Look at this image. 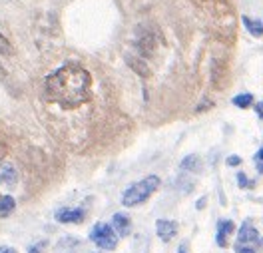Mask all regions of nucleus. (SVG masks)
<instances>
[{"mask_svg":"<svg viewBox=\"0 0 263 253\" xmlns=\"http://www.w3.org/2000/svg\"><path fill=\"white\" fill-rule=\"evenodd\" d=\"M92 78L78 64H64L44 78V96L66 110L78 108L90 100Z\"/></svg>","mask_w":263,"mask_h":253,"instance_id":"1","label":"nucleus"},{"mask_svg":"<svg viewBox=\"0 0 263 253\" xmlns=\"http://www.w3.org/2000/svg\"><path fill=\"white\" fill-rule=\"evenodd\" d=\"M159 184H161V182H159L158 176H148V178H144L142 182L132 184V186L122 194V205H124V207H134V205L144 203L158 190Z\"/></svg>","mask_w":263,"mask_h":253,"instance_id":"2","label":"nucleus"},{"mask_svg":"<svg viewBox=\"0 0 263 253\" xmlns=\"http://www.w3.org/2000/svg\"><path fill=\"white\" fill-rule=\"evenodd\" d=\"M90 241L104 251H114L118 247V233L108 223H96L90 231Z\"/></svg>","mask_w":263,"mask_h":253,"instance_id":"3","label":"nucleus"},{"mask_svg":"<svg viewBox=\"0 0 263 253\" xmlns=\"http://www.w3.org/2000/svg\"><path fill=\"white\" fill-rule=\"evenodd\" d=\"M156 233L161 241H171L178 235V223L173 219H158L156 221Z\"/></svg>","mask_w":263,"mask_h":253,"instance_id":"4","label":"nucleus"},{"mask_svg":"<svg viewBox=\"0 0 263 253\" xmlns=\"http://www.w3.org/2000/svg\"><path fill=\"white\" fill-rule=\"evenodd\" d=\"M84 217H86V213H84V209H80V207L56 211V219H58L60 223H80V221H84Z\"/></svg>","mask_w":263,"mask_h":253,"instance_id":"5","label":"nucleus"},{"mask_svg":"<svg viewBox=\"0 0 263 253\" xmlns=\"http://www.w3.org/2000/svg\"><path fill=\"white\" fill-rule=\"evenodd\" d=\"M112 227L120 237H128L130 231H132V221H130V217L126 213H116L112 217Z\"/></svg>","mask_w":263,"mask_h":253,"instance_id":"6","label":"nucleus"},{"mask_svg":"<svg viewBox=\"0 0 263 253\" xmlns=\"http://www.w3.org/2000/svg\"><path fill=\"white\" fill-rule=\"evenodd\" d=\"M233 229H235V223H233L231 219H223V221H219V223H217L215 243H217L219 247H225V245H227V237H229V233H233Z\"/></svg>","mask_w":263,"mask_h":253,"instance_id":"7","label":"nucleus"},{"mask_svg":"<svg viewBox=\"0 0 263 253\" xmlns=\"http://www.w3.org/2000/svg\"><path fill=\"white\" fill-rule=\"evenodd\" d=\"M257 239H259L257 229H255L249 221H245V223L239 227V233H237V243H255Z\"/></svg>","mask_w":263,"mask_h":253,"instance_id":"8","label":"nucleus"},{"mask_svg":"<svg viewBox=\"0 0 263 253\" xmlns=\"http://www.w3.org/2000/svg\"><path fill=\"white\" fill-rule=\"evenodd\" d=\"M16 180H18V174L12 163L0 165V186H14Z\"/></svg>","mask_w":263,"mask_h":253,"instance_id":"9","label":"nucleus"},{"mask_svg":"<svg viewBox=\"0 0 263 253\" xmlns=\"http://www.w3.org/2000/svg\"><path fill=\"white\" fill-rule=\"evenodd\" d=\"M243 22H245V28L249 30L251 36H255V38L263 36V20H253V18L243 16Z\"/></svg>","mask_w":263,"mask_h":253,"instance_id":"10","label":"nucleus"},{"mask_svg":"<svg viewBox=\"0 0 263 253\" xmlns=\"http://www.w3.org/2000/svg\"><path fill=\"white\" fill-rule=\"evenodd\" d=\"M16 207V202L12 196H2L0 198V217H8Z\"/></svg>","mask_w":263,"mask_h":253,"instance_id":"11","label":"nucleus"},{"mask_svg":"<svg viewBox=\"0 0 263 253\" xmlns=\"http://www.w3.org/2000/svg\"><path fill=\"white\" fill-rule=\"evenodd\" d=\"M200 155H196V153H192V155H186L184 159H182V167L186 170V172H200Z\"/></svg>","mask_w":263,"mask_h":253,"instance_id":"12","label":"nucleus"},{"mask_svg":"<svg viewBox=\"0 0 263 253\" xmlns=\"http://www.w3.org/2000/svg\"><path fill=\"white\" fill-rule=\"evenodd\" d=\"M126 62L132 66V70H134V72H138V74H142V76H148V74H150L148 66H146L142 60H134L132 56H128V58H126Z\"/></svg>","mask_w":263,"mask_h":253,"instance_id":"13","label":"nucleus"},{"mask_svg":"<svg viewBox=\"0 0 263 253\" xmlns=\"http://www.w3.org/2000/svg\"><path fill=\"white\" fill-rule=\"evenodd\" d=\"M231 102H233V106L245 110V108H249V106L253 104V94H237Z\"/></svg>","mask_w":263,"mask_h":253,"instance_id":"14","label":"nucleus"},{"mask_svg":"<svg viewBox=\"0 0 263 253\" xmlns=\"http://www.w3.org/2000/svg\"><path fill=\"white\" fill-rule=\"evenodd\" d=\"M10 54H12V46H10V42L0 34V70H2V62H4Z\"/></svg>","mask_w":263,"mask_h":253,"instance_id":"15","label":"nucleus"},{"mask_svg":"<svg viewBox=\"0 0 263 253\" xmlns=\"http://www.w3.org/2000/svg\"><path fill=\"white\" fill-rule=\"evenodd\" d=\"M235 253H257V249L253 247V243H237Z\"/></svg>","mask_w":263,"mask_h":253,"instance_id":"16","label":"nucleus"},{"mask_svg":"<svg viewBox=\"0 0 263 253\" xmlns=\"http://www.w3.org/2000/svg\"><path fill=\"white\" fill-rule=\"evenodd\" d=\"M237 184H239V188H243V190L253 186L251 182H247V176H245V174H237Z\"/></svg>","mask_w":263,"mask_h":253,"instance_id":"17","label":"nucleus"},{"mask_svg":"<svg viewBox=\"0 0 263 253\" xmlns=\"http://www.w3.org/2000/svg\"><path fill=\"white\" fill-rule=\"evenodd\" d=\"M241 163V157L239 155H229L227 157V165H239Z\"/></svg>","mask_w":263,"mask_h":253,"instance_id":"18","label":"nucleus"},{"mask_svg":"<svg viewBox=\"0 0 263 253\" xmlns=\"http://www.w3.org/2000/svg\"><path fill=\"white\" fill-rule=\"evenodd\" d=\"M4 155H6V146H4V142L0 140V161L4 159Z\"/></svg>","mask_w":263,"mask_h":253,"instance_id":"19","label":"nucleus"},{"mask_svg":"<svg viewBox=\"0 0 263 253\" xmlns=\"http://www.w3.org/2000/svg\"><path fill=\"white\" fill-rule=\"evenodd\" d=\"M255 112H257V116H259V118L263 120V102H259V104L255 106Z\"/></svg>","mask_w":263,"mask_h":253,"instance_id":"20","label":"nucleus"},{"mask_svg":"<svg viewBox=\"0 0 263 253\" xmlns=\"http://www.w3.org/2000/svg\"><path fill=\"white\" fill-rule=\"evenodd\" d=\"M40 247H44V243H38L36 247H30V251L28 253H40Z\"/></svg>","mask_w":263,"mask_h":253,"instance_id":"21","label":"nucleus"},{"mask_svg":"<svg viewBox=\"0 0 263 253\" xmlns=\"http://www.w3.org/2000/svg\"><path fill=\"white\" fill-rule=\"evenodd\" d=\"M257 161H263V148L257 153H255V163H257Z\"/></svg>","mask_w":263,"mask_h":253,"instance_id":"22","label":"nucleus"},{"mask_svg":"<svg viewBox=\"0 0 263 253\" xmlns=\"http://www.w3.org/2000/svg\"><path fill=\"white\" fill-rule=\"evenodd\" d=\"M178 253H188V245H186V243H182V245H180V249H178Z\"/></svg>","mask_w":263,"mask_h":253,"instance_id":"23","label":"nucleus"},{"mask_svg":"<svg viewBox=\"0 0 263 253\" xmlns=\"http://www.w3.org/2000/svg\"><path fill=\"white\" fill-rule=\"evenodd\" d=\"M0 253H16V251H14V249H10V247H2Z\"/></svg>","mask_w":263,"mask_h":253,"instance_id":"24","label":"nucleus"},{"mask_svg":"<svg viewBox=\"0 0 263 253\" xmlns=\"http://www.w3.org/2000/svg\"><path fill=\"white\" fill-rule=\"evenodd\" d=\"M196 205H198V209H202V207H204V205H206V200H200V202L196 203Z\"/></svg>","mask_w":263,"mask_h":253,"instance_id":"25","label":"nucleus"},{"mask_svg":"<svg viewBox=\"0 0 263 253\" xmlns=\"http://www.w3.org/2000/svg\"><path fill=\"white\" fill-rule=\"evenodd\" d=\"M257 172L263 174V161H257Z\"/></svg>","mask_w":263,"mask_h":253,"instance_id":"26","label":"nucleus"},{"mask_svg":"<svg viewBox=\"0 0 263 253\" xmlns=\"http://www.w3.org/2000/svg\"><path fill=\"white\" fill-rule=\"evenodd\" d=\"M257 241H259V243H261V245H263V237H261V239H257Z\"/></svg>","mask_w":263,"mask_h":253,"instance_id":"27","label":"nucleus"}]
</instances>
